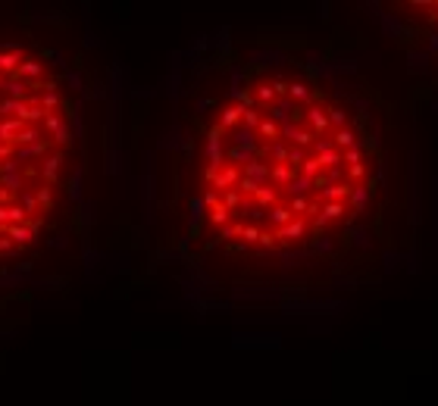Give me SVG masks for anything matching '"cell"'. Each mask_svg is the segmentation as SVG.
<instances>
[{
    "label": "cell",
    "mask_w": 438,
    "mask_h": 406,
    "mask_svg": "<svg viewBox=\"0 0 438 406\" xmlns=\"http://www.w3.org/2000/svg\"><path fill=\"white\" fill-rule=\"evenodd\" d=\"M376 181L373 125L316 63L232 44L188 75L169 184L185 263L223 281H279L325 263Z\"/></svg>",
    "instance_id": "cell-1"
},
{
    "label": "cell",
    "mask_w": 438,
    "mask_h": 406,
    "mask_svg": "<svg viewBox=\"0 0 438 406\" xmlns=\"http://www.w3.org/2000/svg\"><path fill=\"white\" fill-rule=\"evenodd\" d=\"M94 109L76 16L0 4V309L66 288L82 263Z\"/></svg>",
    "instance_id": "cell-2"
},
{
    "label": "cell",
    "mask_w": 438,
    "mask_h": 406,
    "mask_svg": "<svg viewBox=\"0 0 438 406\" xmlns=\"http://www.w3.org/2000/svg\"><path fill=\"white\" fill-rule=\"evenodd\" d=\"M394 10H400V16L413 25V31L419 38H426L438 53V0H426V4H397Z\"/></svg>",
    "instance_id": "cell-3"
}]
</instances>
